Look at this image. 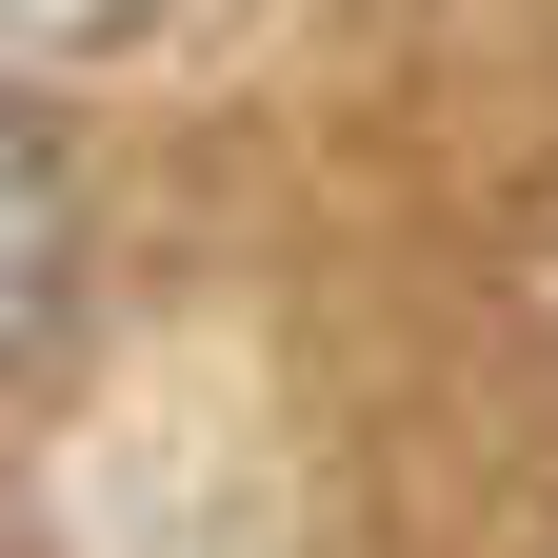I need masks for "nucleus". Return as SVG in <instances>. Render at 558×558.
I'll list each match as a JSON object with an SVG mask.
<instances>
[{
  "mask_svg": "<svg viewBox=\"0 0 558 558\" xmlns=\"http://www.w3.org/2000/svg\"><path fill=\"white\" fill-rule=\"evenodd\" d=\"M60 300H81V180H60V140L0 100V360H40Z\"/></svg>",
  "mask_w": 558,
  "mask_h": 558,
  "instance_id": "obj_1",
  "label": "nucleus"
},
{
  "mask_svg": "<svg viewBox=\"0 0 558 558\" xmlns=\"http://www.w3.org/2000/svg\"><path fill=\"white\" fill-rule=\"evenodd\" d=\"M140 21H160V0H0V40H21V60H120Z\"/></svg>",
  "mask_w": 558,
  "mask_h": 558,
  "instance_id": "obj_2",
  "label": "nucleus"
}]
</instances>
